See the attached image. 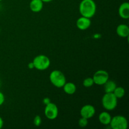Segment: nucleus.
<instances>
[{
	"label": "nucleus",
	"instance_id": "obj_1",
	"mask_svg": "<svg viewBox=\"0 0 129 129\" xmlns=\"http://www.w3.org/2000/svg\"><path fill=\"white\" fill-rule=\"evenodd\" d=\"M79 11L81 16L91 18L95 15L96 5L94 0H82L79 5Z\"/></svg>",
	"mask_w": 129,
	"mask_h": 129
},
{
	"label": "nucleus",
	"instance_id": "obj_2",
	"mask_svg": "<svg viewBox=\"0 0 129 129\" xmlns=\"http://www.w3.org/2000/svg\"><path fill=\"white\" fill-rule=\"evenodd\" d=\"M102 104L106 110L112 111L117 107L118 104V98L113 93H105L102 97Z\"/></svg>",
	"mask_w": 129,
	"mask_h": 129
},
{
	"label": "nucleus",
	"instance_id": "obj_3",
	"mask_svg": "<svg viewBox=\"0 0 129 129\" xmlns=\"http://www.w3.org/2000/svg\"><path fill=\"white\" fill-rule=\"evenodd\" d=\"M49 80L50 83L56 88H62L66 83V78L62 72L59 70H54L50 73Z\"/></svg>",
	"mask_w": 129,
	"mask_h": 129
},
{
	"label": "nucleus",
	"instance_id": "obj_4",
	"mask_svg": "<svg viewBox=\"0 0 129 129\" xmlns=\"http://www.w3.org/2000/svg\"><path fill=\"white\" fill-rule=\"evenodd\" d=\"M34 68L39 71H45L49 68L50 60L47 55L40 54L35 57L32 61Z\"/></svg>",
	"mask_w": 129,
	"mask_h": 129
},
{
	"label": "nucleus",
	"instance_id": "obj_5",
	"mask_svg": "<svg viewBox=\"0 0 129 129\" xmlns=\"http://www.w3.org/2000/svg\"><path fill=\"white\" fill-rule=\"evenodd\" d=\"M109 125L112 129H127L128 120L124 116L116 115L112 117Z\"/></svg>",
	"mask_w": 129,
	"mask_h": 129
},
{
	"label": "nucleus",
	"instance_id": "obj_6",
	"mask_svg": "<svg viewBox=\"0 0 129 129\" xmlns=\"http://www.w3.org/2000/svg\"><path fill=\"white\" fill-rule=\"evenodd\" d=\"M92 78L94 81V84L103 86L109 79V74L107 71L100 69L94 73Z\"/></svg>",
	"mask_w": 129,
	"mask_h": 129
},
{
	"label": "nucleus",
	"instance_id": "obj_7",
	"mask_svg": "<svg viewBox=\"0 0 129 129\" xmlns=\"http://www.w3.org/2000/svg\"><path fill=\"white\" fill-rule=\"evenodd\" d=\"M44 113H45V115L47 118H48L49 120H52L55 119L59 114V110H58L57 106L55 103L50 102L45 105Z\"/></svg>",
	"mask_w": 129,
	"mask_h": 129
},
{
	"label": "nucleus",
	"instance_id": "obj_8",
	"mask_svg": "<svg viewBox=\"0 0 129 129\" xmlns=\"http://www.w3.org/2000/svg\"><path fill=\"white\" fill-rule=\"evenodd\" d=\"M96 113V109L92 105L87 104L83 106L80 110L81 117L89 119L94 115Z\"/></svg>",
	"mask_w": 129,
	"mask_h": 129
},
{
	"label": "nucleus",
	"instance_id": "obj_9",
	"mask_svg": "<svg viewBox=\"0 0 129 129\" xmlns=\"http://www.w3.org/2000/svg\"><path fill=\"white\" fill-rule=\"evenodd\" d=\"M91 24L90 18L81 16L77 20L76 26L81 30H86L89 28Z\"/></svg>",
	"mask_w": 129,
	"mask_h": 129
},
{
	"label": "nucleus",
	"instance_id": "obj_10",
	"mask_svg": "<svg viewBox=\"0 0 129 129\" xmlns=\"http://www.w3.org/2000/svg\"><path fill=\"white\" fill-rule=\"evenodd\" d=\"M118 14L122 18L127 20L129 18V3L128 2L122 3L118 8Z\"/></svg>",
	"mask_w": 129,
	"mask_h": 129
},
{
	"label": "nucleus",
	"instance_id": "obj_11",
	"mask_svg": "<svg viewBox=\"0 0 129 129\" xmlns=\"http://www.w3.org/2000/svg\"><path fill=\"white\" fill-rule=\"evenodd\" d=\"M117 34L122 38L128 37L129 35V27L125 24H120L118 25L116 29Z\"/></svg>",
	"mask_w": 129,
	"mask_h": 129
},
{
	"label": "nucleus",
	"instance_id": "obj_12",
	"mask_svg": "<svg viewBox=\"0 0 129 129\" xmlns=\"http://www.w3.org/2000/svg\"><path fill=\"white\" fill-rule=\"evenodd\" d=\"M44 2L42 0H31L30 3V9L34 13H39L43 9Z\"/></svg>",
	"mask_w": 129,
	"mask_h": 129
},
{
	"label": "nucleus",
	"instance_id": "obj_13",
	"mask_svg": "<svg viewBox=\"0 0 129 129\" xmlns=\"http://www.w3.org/2000/svg\"><path fill=\"white\" fill-rule=\"evenodd\" d=\"M112 116L108 112H102L98 116V120L102 124L104 125H108L110 123Z\"/></svg>",
	"mask_w": 129,
	"mask_h": 129
},
{
	"label": "nucleus",
	"instance_id": "obj_14",
	"mask_svg": "<svg viewBox=\"0 0 129 129\" xmlns=\"http://www.w3.org/2000/svg\"><path fill=\"white\" fill-rule=\"evenodd\" d=\"M63 90L65 92L66 94H69V95H72V94H74L75 92L76 91V86L75 84L72 82H68L64 84V85L62 86Z\"/></svg>",
	"mask_w": 129,
	"mask_h": 129
},
{
	"label": "nucleus",
	"instance_id": "obj_15",
	"mask_svg": "<svg viewBox=\"0 0 129 129\" xmlns=\"http://www.w3.org/2000/svg\"><path fill=\"white\" fill-rule=\"evenodd\" d=\"M103 86H104V90L105 93H113L117 86L115 82L109 79Z\"/></svg>",
	"mask_w": 129,
	"mask_h": 129
},
{
	"label": "nucleus",
	"instance_id": "obj_16",
	"mask_svg": "<svg viewBox=\"0 0 129 129\" xmlns=\"http://www.w3.org/2000/svg\"><path fill=\"white\" fill-rule=\"evenodd\" d=\"M113 93L118 99H120L124 96L125 94V91L123 87L117 86L115 90L113 91Z\"/></svg>",
	"mask_w": 129,
	"mask_h": 129
},
{
	"label": "nucleus",
	"instance_id": "obj_17",
	"mask_svg": "<svg viewBox=\"0 0 129 129\" xmlns=\"http://www.w3.org/2000/svg\"><path fill=\"white\" fill-rule=\"evenodd\" d=\"M94 84V81L92 78H86L83 82V85L86 88H90Z\"/></svg>",
	"mask_w": 129,
	"mask_h": 129
},
{
	"label": "nucleus",
	"instance_id": "obj_18",
	"mask_svg": "<svg viewBox=\"0 0 129 129\" xmlns=\"http://www.w3.org/2000/svg\"><path fill=\"white\" fill-rule=\"evenodd\" d=\"M78 124H79V127H86L88 124V119L81 117L79 119V121H78Z\"/></svg>",
	"mask_w": 129,
	"mask_h": 129
},
{
	"label": "nucleus",
	"instance_id": "obj_19",
	"mask_svg": "<svg viewBox=\"0 0 129 129\" xmlns=\"http://www.w3.org/2000/svg\"><path fill=\"white\" fill-rule=\"evenodd\" d=\"M42 118L40 116L36 115L34 118V124L36 127H39L42 124Z\"/></svg>",
	"mask_w": 129,
	"mask_h": 129
},
{
	"label": "nucleus",
	"instance_id": "obj_20",
	"mask_svg": "<svg viewBox=\"0 0 129 129\" xmlns=\"http://www.w3.org/2000/svg\"><path fill=\"white\" fill-rule=\"evenodd\" d=\"M5 101V97L3 93L0 91V106L2 105Z\"/></svg>",
	"mask_w": 129,
	"mask_h": 129
},
{
	"label": "nucleus",
	"instance_id": "obj_21",
	"mask_svg": "<svg viewBox=\"0 0 129 129\" xmlns=\"http://www.w3.org/2000/svg\"><path fill=\"white\" fill-rule=\"evenodd\" d=\"M50 102V98H44V100H43V103H44V104L45 105H47L48 103H49Z\"/></svg>",
	"mask_w": 129,
	"mask_h": 129
},
{
	"label": "nucleus",
	"instance_id": "obj_22",
	"mask_svg": "<svg viewBox=\"0 0 129 129\" xmlns=\"http://www.w3.org/2000/svg\"><path fill=\"white\" fill-rule=\"evenodd\" d=\"M3 124H4L3 120V118L0 117V129L2 128L3 126Z\"/></svg>",
	"mask_w": 129,
	"mask_h": 129
},
{
	"label": "nucleus",
	"instance_id": "obj_23",
	"mask_svg": "<svg viewBox=\"0 0 129 129\" xmlns=\"http://www.w3.org/2000/svg\"><path fill=\"white\" fill-rule=\"evenodd\" d=\"M28 68H30V69H33V68H34V64H33L32 62H30V63H29L28 65Z\"/></svg>",
	"mask_w": 129,
	"mask_h": 129
},
{
	"label": "nucleus",
	"instance_id": "obj_24",
	"mask_svg": "<svg viewBox=\"0 0 129 129\" xmlns=\"http://www.w3.org/2000/svg\"><path fill=\"white\" fill-rule=\"evenodd\" d=\"M42 1L44 3H49L50 2V1H53V0H42Z\"/></svg>",
	"mask_w": 129,
	"mask_h": 129
},
{
	"label": "nucleus",
	"instance_id": "obj_25",
	"mask_svg": "<svg viewBox=\"0 0 129 129\" xmlns=\"http://www.w3.org/2000/svg\"><path fill=\"white\" fill-rule=\"evenodd\" d=\"M3 1V0H0V1Z\"/></svg>",
	"mask_w": 129,
	"mask_h": 129
}]
</instances>
